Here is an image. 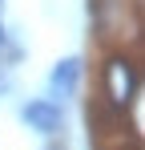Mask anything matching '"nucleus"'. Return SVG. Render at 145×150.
Returning <instances> with one entry per match:
<instances>
[{"label":"nucleus","instance_id":"obj_6","mask_svg":"<svg viewBox=\"0 0 145 150\" xmlns=\"http://www.w3.org/2000/svg\"><path fill=\"white\" fill-rule=\"evenodd\" d=\"M0 21H4V0H0Z\"/></svg>","mask_w":145,"mask_h":150},{"label":"nucleus","instance_id":"obj_1","mask_svg":"<svg viewBox=\"0 0 145 150\" xmlns=\"http://www.w3.org/2000/svg\"><path fill=\"white\" fill-rule=\"evenodd\" d=\"M137 89H141V81H137V65L125 57V53H113L109 61H105V98L113 110H125L129 101L137 98Z\"/></svg>","mask_w":145,"mask_h":150},{"label":"nucleus","instance_id":"obj_4","mask_svg":"<svg viewBox=\"0 0 145 150\" xmlns=\"http://www.w3.org/2000/svg\"><path fill=\"white\" fill-rule=\"evenodd\" d=\"M12 89V73H8V65H0V98Z\"/></svg>","mask_w":145,"mask_h":150},{"label":"nucleus","instance_id":"obj_5","mask_svg":"<svg viewBox=\"0 0 145 150\" xmlns=\"http://www.w3.org/2000/svg\"><path fill=\"white\" fill-rule=\"evenodd\" d=\"M0 49H8V28H4V21H0Z\"/></svg>","mask_w":145,"mask_h":150},{"label":"nucleus","instance_id":"obj_7","mask_svg":"<svg viewBox=\"0 0 145 150\" xmlns=\"http://www.w3.org/2000/svg\"><path fill=\"white\" fill-rule=\"evenodd\" d=\"M48 150H56V146H48Z\"/></svg>","mask_w":145,"mask_h":150},{"label":"nucleus","instance_id":"obj_3","mask_svg":"<svg viewBox=\"0 0 145 150\" xmlns=\"http://www.w3.org/2000/svg\"><path fill=\"white\" fill-rule=\"evenodd\" d=\"M81 77H85V61H81V57H61V61L52 65V73H48L52 98H72V93L81 89Z\"/></svg>","mask_w":145,"mask_h":150},{"label":"nucleus","instance_id":"obj_2","mask_svg":"<svg viewBox=\"0 0 145 150\" xmlns=\"http://www.w3.org/2000/svg\"><path fill=\"white\" fill-rule=\"evenodd\" d=\"M20 122L32 130V134H45V138H56L61 130H65V110H61V101L52 98H32L20 105Z\"/></svg>","mask_w":145,"mask_h":150}]
</instances>
